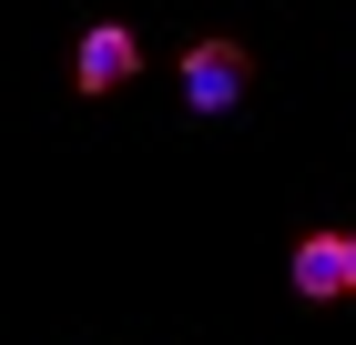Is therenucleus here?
<instances>
[{"label": "nucleus", "mask_w": 356, "mask_h": 345, "mask_svg": "<svg viewBox=\"0 0 356 345\" xmlns=\"http://www.w3.org/2000/svg\"><path fill=\"white\" fill-rule=\"evenodd\" d=\"M184 102L204 112V122L245 102V41H193L184 51Z\"/></svg>", "instance_id": "nucleus-1"}, {"label": "nucleus", "mask_w": 356, "mask_h": 345, "mask_svg": "<svg viewBox=\"0 0 356 345\" xmlns=\"http://www.w3.org/2000/svg\"><path fill=\"white\" fill-rule=\"evenodd\" d=\"M133 71H143V41H133L122 21H92L82 51H72V81H82V92H122Z\"/></svg>", "instance_id": "nucleus-2"}, {"label": "nucleus", "mask_w": 356, "mask_h": 345, "mask_svg": "<svg viewBox=\"0 0 356 345\" xmlns=\"http://www.w3.org/2000/svg\"><path fill=\"white\" fill-rule=\"evenodd\" d=\"M296 294H316V305L346 294V234H305L296 244Z\"/></svg>", "instance_id": "nucleus-3"}, {"label": "nucleus", "mask_w": 356, "mask_h": 345, "mask_svg": "<svg viewBox=\"0 0 356 345\" xmlns=\"http://www.w3.org/2000/svg\"><path fill=\"white\" fill-rule=\"evenodd\" d=\"M346 294H356V234H346Z\"/></svg>", "instance_id": "nucleus-4"}]
</instances>
